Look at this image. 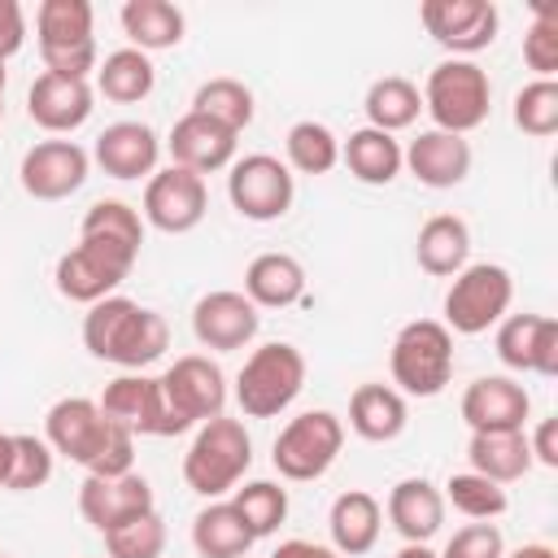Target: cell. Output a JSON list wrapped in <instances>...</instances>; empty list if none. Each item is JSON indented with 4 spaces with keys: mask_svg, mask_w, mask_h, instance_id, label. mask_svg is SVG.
I'll list each match as a JSON object with an SVG mask.
<instances>
[{
    "mask_svg": "<svg viewBox=\"0 0 558 558\" xmlns=\"http://www.w3.org/2000/svg\"><path fill=\"white\" fill-rule=\"evenodd\" d=\"M192 113H205V118H214V122H222L227 131L240 135V131L253 122L257 105H253V92H248L240 78L218 74V78H205V83L196 87V96H192Z\"/></svg>",
    "mask_w": 558,
    "mask_h": 558,
    "instance_id": "obj_37",
    "label": "cell"
},
{
    "mask_svg": "<svg viewBox=\"0 0 558 558\" xmlns=\"http://www.w3.org/2000/svg\"><path fill=\"white\" fill-rule=\"evenodd\" d=\"M466 471L493 480V484H514L532 471V449H527V432H471L466 440Z\"/></svg>",
    "mask_w": 558,
    "mask_h": 558,
    "instance_id": "obj_31",
    "label": "cell"
},
{
    "mask_svg": "<svg viewBox=\"0 0 558 558\" xmlns=\"http://www.w3.org/2000/svg\"><path fill=\"white\" fill-rule=\"evenodd\" d=\"M52 445L44 436H31V432H13V453H9V471L0 480V488L9 493H31V488H44L52 480Z\"/></svg>",
    "mask_w": 558,
    "mask_h": 558,
    "instance_id": "obj_40",
    "label": "cell"
},
{
    "mask_svg": "<svg viewBox=\"0 0 558 558\" xmlns=\"http://www.w3.org/2000/svg\"><path fill=\"white\" fill-rule=\"evenodd\" d=\"M305 388V353L288 340H270L253 349L235 375V405L244 418H275L283 414Z\"/></svg>",
    "mask_w": 558,
    "mask_h": 558,
    "instance_id": "obj_6",
    "label": "cell"
},
{
    "mask_svg": "<svg viewBox=\"0 0 558 558\" xmlns=\"http://www.w3.org/2000/svg\"><path fill=\"white\" fill-rule=\"evenodd\" d=\"M4 83H9V70H4V61H0V96H4Z\"/></svg>",
    "mask_w": 558,
    "mask_h": 558,
    "instance_id": "obj_52",
    "label": "cell"
},
{
    "mask_svg": "<svg viewBox=\"0 0 558 558\" xmlns=\"http://www.w3.org/2000/svg\"><path fill=\"white\" fill-rule=\"evenodd\" d=\"M231 506L240 510V519L253 532V541H262V536H275L283 527V519H288V488H279L275 480H248V484H235Z\"/></svg>",
    "mask_w": 558,
    "mask_h": 558,
    "instance_id": "obj_39",
    "label": "cell"
},
{
    "mask_svg": "<svg viewBox=\"0 0 558 558\" xmlns=\"http://www.w3.org/2000/svg\"><path fill=\"white\" fill-rule=\"evenodd\" d=\"M514 126L532 140H549L558 131V83L554 78H532L527 87L514 92Z\"/></svg>",
    "mask_w": 558,
    "mask_h": 558,
    "instance_id": "obj_43",
    "label": "cell"
},
{
    "mask_svg": "<svg viewBox=\"0 0 558 558\" xmlns=\"http://www.w3.org/2000/svg\"><path fill=\"white\" fill-rule=\"evenodd\" d=\"M96 109V87L87 78H61V74H35L31 92H26V113L35 126H44L48 135H70L78 131Z\"/></svg>",
    "mask_w": 558,
    "mask_h": 558,
    "instance_id": "obj_21",
    "label": "cell"
},
{
    "mask_svg": "<svg viewBox=\"0 0 558 558\" xmlns=\"http://www.w3.org/2000/svg\"><path fill=\"white\" fill-rule=\"evenodd\" d=\"M414 257H418V266L427 275L453 279L466 266V257H471V227H466V218H458V214H432L418 227Z\"/></svg>",
    "mask_w": 558,
    "mask_h": 558,
    "instance_id": "obj_30",
    "label": "cell"
},
{
    "mask_svg": "<svg viewBox=\"0 0 558 558\" xmlns=\"http://www.w3.org/2000/svg\"><path fill=\"white\" fill-rule=\"evenodd\" d=\"M131 48L140 52H161V48H179L183 44V31H187V17L179 4L170 0H126L122 13H118Z\"/></svg>",
    "mask_w": 558,
    "mask_h": 558,
    "instance_id": "obj_32",
    "label": "cell"
},
{
    "mask_svg": "<svg viewBox=\"0 0 558 558\" xmlns=\"http://www.w3.org/2000/svg\"><path fill=\"white\" fill-rule=\"evenodd\" d=\"M257 327H262V310L235 288H214L192 305V336L214 353L244 349L257 336Z\"/></svg>",
    "mask_w": 558,
    "mask_h": 558,
    "instance_id": "obj_17",
    "label": "cell"
},
{
    "mask_svg": "<svg viewBox=\"0 0 558 558\" xmlns=\"http://www.w3.org/2000/svg\"><path fill=\"white\" fill-rule=\"evenodd\" d=\"M423 31L453 57H475L497 39L501 13L493 0H423L418 4Z\"/></svg>",
    "mask_w": 558,
    "mask_h": 558,
    "instance_id": "obj_14",
    "label": "cell"
},
{
    "mask_svg": "<svg viewBox=\"0 0 558 558\" xmlns=\"http://www.w3.org/2000/svg\"><path fill=\"white\" fill-rule=\"evenodd\" d=\"M157 379H161L166 405H170V414L179 418L183 432H192V427H201V423H209L227 410V375L205 353L174 357Z\"/></svg>",
    "mask_w": 558,
    "mask_h": 558,
    "instance_id": "obj_11",
    "label": "cell"
},
{
    "mask_svg": "<svg viewBox=\"0 0 558 558\" xmlns=\"http://www.w3.org/2000/svg\"><path fill=\"white\" fill-rule=\"evenodd\" d=\"M392 388L401 397H440L453 379V331L436 318H414L388 349Z\"/></svg>",
    "mask_w": 558,
    "mask_h": 558,
    "instance_id": "obj_5",
    "label": "cell"
},
{
    "mask_svg": "<svg viewBox=\"0 0 558 558\" xmlns=\"http://www.w3.org/2000/svg\"><path fill=\"white\" fill-rule=\"evenodd\" d=\"M270 558H340L331 545H314V541H301V536H292V541H279L275 549H270Z\"/></svg>",
    "mask_w": 558,
    "mask_h": 558,
    "instance_id": "obj_48",
    "label": "cell"
},
{
    "mask_svg": "<svg viewBox=\"0 0 558 558\" xmlns=\"http://www.w3.org/2000/svg\"><path fill=\"white\" fill-rule=\"evenodd\" d=\"M523 61H527V70H536V78L558 74V9L536 4V17L523 35Z\"/></svg>",
    "mask_w": 558,
    "mask_h": 558,
    "instance_id": "obj_44",
    "label": "cell"
},
{
    "mask_svg": "<svg viewBox=\"0 0 558 558\" xmlns=\"http://www.w3.org/2000/svg\"><path fill=\"white\" fill-rule=\"evenodd\" d=\"M148 510H157L153 506V484L140 471H126V475H87L78 484V514L100 536L113 532L118 523L135 519V514H148Z\"/></svg>",
    "mask_w": 558,
    "mask_h": 558,
    "instance_id": "obj_20",
    "label": "cell"
},
{
    "mask_svg": "<svg viewBox=\"0 0 558 558\" xmlns=\"http://www.w3.org/2000/svg\"><path fill=\"white\" fill-rule=\"evenodd\" d=\"M35 44L48 74L87 78L96 74V9L87 0H44L35 9Z\"/></svg>",
    "mask_w": 558,
    "mask_h": 558,
    "instance_id": "obj_3",
    "label": "cell"
},
{
    "mask_svg": "<svg viewBox=\"0 0 558 558\" xmlns=\"http://www.w3.org/2000/svg\"><path fill=\"white\" fill-rule=\"evenodd\" d=\"M462 423L471 432H523L532 397L514 375H480L462 392Z\"/></svg>",
    "mask_w": 558,
    "mask_h": 558,
    "instance_id": "obj_19",
    "label": "cell"
},
{
    "mask_svg": "<svg viewBox=\"0 0 558 558\" xmlns=\"http://www.w3.org/2000/svg\"><path fill=\"white\" fill-rule=\"evenodd\" d=\"M26 44V13L17 0H0V61H9Z\"/></svg>",
    "mask_w": 558,
    "mask_h": 558,
    "instance_id": "obj_46",
    "label": "cell"
},
{
    "mask_svg": "<svg viewBox=\"0 0 558 558\" xmlns=\"http://www.w3.org/2000/svg\"><path fill=\"white\" fill-rule=\"evenodd\" d=\"M96 405H100V414L109 423H118L131 436H183L179 418L166 405V392H161V379L157 375L122 371L118 379L105 384V392H100Z\"/></svg>",
    "mask_w": 558,
    "mask_h": 558,
    "instance_id": "obj_12",
    "label": "cell"
},
{
    "mask_svg": "<svg viewBox=\"0 0 558 558\" xmlns=\"http://www.w3.org/2000/svg\"><path fill=\"white\" fill-rule=\"evenodd\" d=\"M392 558H436V549L432 545H401Z\"/></svg>",
    "mask_w": 558,
    "mask_h": 558,
    "instance_id": "obj_50",
    "label": "cell"
},
{
    "mask_svg": "<svg viewBox=\"0 0 558 558\" xmlns=\"http://www.w3.org/2000/svg\"><path fill=\"white\" fill-rule=\"evenodd\" d=\"M410 423V405L392 384H357L349 397V427L371 440V445H388L405 432Z\"/></svg>",
    "mask_w": 558,
    "mask_h": 558,
    "instance_id": "obj_27",
    "label": "cell"
},
{
    "mask_svg": "<svg viewBox=\"0 0 558 558\" xmlns=\"http://www.w3.org/2000/svg\"><path fill=\"white\" fill-rule=\"evenodd\" d=\"M87 170H92L87 148L57 135V140H39L22 153L17 179H22V192L35 201H65L87 183Z\"/></svg>",
    "mask_w": 558,
    "mask_h": 558,
    "instance_id": "obj_16",
    "label": "cell"
},
{
    "mask_svg": "<svg viewBox=\"0 0 558 558\" xmlns=\"http://www.w3.org/2000/svg\"><path fill=\"white\" fill-rule=\"evenodd\" d=\"M501 558H558V549L545 545V541H532V545H519V549H510V554H501Z\"/></svg>",
    "mask_w": 558,
    "mask_h": 558,
    "instance_id": "obj_49",
    "label": "cell"
},
{
    "mask_svg": "<svg viewBox=\"0 0 558 558\" xmlns=\"http://www.w3.org/2000/svg\"><path fill=\"white\" fill-rule=\"evenodd\" d=\"M244 296L257 310H288L305 296V266L292 253H257L244 266Z\"/></svg>",
    "mask_w": 558,
    "mask_h": 558,
    "instance_id": "obj_28",
    "label": "cell"
},
{
    "mask_svg": "<svg viewBox=\"0 0 558 558\" xmlns=\"http://www.w3.org/2000/svg\"><path fill=\"white\" fill-rule=\"evenodd\" d=\"M105 554L109 558H161L166 554V519L157 510L135 514L105 532Z\"/></svg>",
    "mask_w": 558,
    "mask_h": 558,
    "instance_id": "obj_42",
    "label": "cell"
},
{
    "mask_svg": "<svg viewBox=\"0 0 558 558\" xmlns=\"http://www.w3.org/2000/svg\"><path fill=\"white\" fill-rule=\"evenodd\" d=\"M9 453H13V432H0V480L9 471Z\"/></svg>",
    "mask_w": 558,
    "mask_h": 558,
    "instance_id": "obj_51",
    "label": "cell"
},
{
    "mask_svg": "<svg viewBox=\"0 0 558 558\" xmlns=\"http://www.w3.org/2000/svg\"><path fill=\"white\" fill-rule=\"evenodd\" d=\"M327 532H331V549L340 558H362L375 549L379 532H384V506L375 493L366 488H349L331 501L327 510Z\"/></svg>",
    "mask_w": 558,
    "mask_h": 558,
    "instance_id": "obj_26",
    "label": "cell"
},
{
    "mask_svg": "<svg viewBox=\"0 0 558 558\" xmlns=\"http://www.w3.org/2000/svg\"><path fill=\"white\" fill-rule=\"evenodd\" d=\"M235 144H240L235 131H227L222 122H214L205 113H192V109L166 135L170 166H183V170H192L201 179L214 174V170H227L235 161Z\"/></svg>",
    "mask_w": 558,
    "mask_h": 558,
    "instance_id": "obj_22",
    "label": "cell"
},
{
    "mask_svg": "<svg viewBox=\"0 0 558 558\" xmlns=\"http://www.w3.org/2000/svg\"><path fill=\"white\" fill-rule=\"evenodd\" d=\"M113 432H118V423H109L92 397H61L44 414V440L52 445V453H61L65 462H74L83 471H96Z\"/></svg>",
    "mask_w": 558,
    "mask_h": 558,
    "instance_id": "obj_13",
    "label": "cell"
},
{
    "mask_svg": "<svg viewBox=\"0 0 558 558\" xmlns=\"http://www.w3.org/2000/svg\"><path fill=\"white\" fill-rule=\"evenodd\" d=\"M283 153H288V170L296 174H331L340 166V140L327 122H314V118H301L288 126L283 135Z\"/></svg>",
    "mask_w": 558,
    "mask_h": 558,
    "instance_id": "obj_36",
    "label": "cell"
},
{
    "mask_svg": "<svg viewBox=\"0 0 558 558\" xmlns=\"http://www.w3.org/2000/svg\"><path fill=\"white\" fill-rule=\"evenodd\" d=\"M440 497H445V506H453V510L466 514L471 523H493V519H501V514L510 510L506 488L493 484V480H484V475H475V471H453V475L445 480Z\"/></svg>",
    "mask_w": 558,
    "mask_h": 558,
    "instance_id": "obj_38",
    "label": "cell"
},
{
    "mask_svg": "<svg viewBox=\"0 0 558 558\" xmlns=\"http://www.w3.org/2000/svg\"><path fill=\"white\" fill-rule=\"evenodd\" d=\"M0 558H9V554H0Z\"/></svg>",
    "mask_w": 558,
    "mask_h": 558,
    "instance_id": "obj_54",
    "label": "cell"
},
{
    "mask_svg": "<svg viewBox=\"0 0 558 558\" xmlns=\"http://www.w3.org/2000/svg\"><path fill=\"white\" fill-rule=\"evenodd\" d=\"M78 235L118 240V244H126V248L140 253V244H144V214H140L135 205H126V201H96V205L83 214Z\"/></svg>",
    "mask_w": 558,
    "mask_h": 558,
    "instance_id": "obj_41",
    "label": "cell"
},
{
    "mask_svg": "<svg viewBox=\"0 0 558 558\" xmlns=\"http://www.w3.org/2000/svg\"><path fill=\"white\" fill-rule=\"evenodd\" d=\"M388 523L397 527V536L405 545H427L440 527H445V497L432 480L423 475H410V480H397L392 493H388Z\"/></svg>",
    "mask_w": 558,
    "mask_h": 558,
    "instance_id": "obj_25",
    "label": "cell"
},
{
    "mask_svg": "<svg viewBox=\"0 0 558 558\" xmlns=\"http://www.w3.org/2000/svg\"><path fill=\"white\" fill-rule=\"evenodd\" d=\"M501 554H506V536L497 523H466L445 541L436 558H501Z\"/></svg>",
    "mask_w": 558,
    "mask_h": 558,
    "instance_id": "obj_45",
    "label": "cell"
},
{
    "mask_svg": "<svg viewBox=\"0 0 558 558\" xmlns=\"http://www.w3.org/2000/svg\"><path fill=\"white\" fill-rule=\"evenodd\" d=\"M135 248L118 244V240H100V235H78L74 248H65L52 266V283L65 301L78 305H96L105 296H113L122 288V279L135 266Z\"/></svg>",
    "mask_w": 558,
    "mask_h": 558,
    "instance_id": "obj_7",
    "label": "cell"
},
{
    "mask_svg": "<svg viewBox=\"0 0 558 558\" xmlns=\"http://www.w3.org/2000/svg\"><path fill=\"white\" fill-rule=\"evenodd\" d=\"M227 196H231V209L240 218H248V222H275L296 201V174L279 157H270V153H248V157L231 161Z\"/></svg>",
    "mask_w": 558,
    "mask_h": 558,
    "instance_id": "obj_10",
    "label": "cell"
},
{
    "mask_svg": "<svg viewBox=\"0 0 558 558\" xmlns=\"http://www.w3.org/2000/svg\"><path fill=\"white\" fill-rule=\"evenodd\" d=\"M192 549L201 558H244L253 549V532L231 501H209L192 519Z\"/></svg>",
    "mask_w": 558,
    "mask_h": 558,
    "instance_id": "obj_33",
    "label": "cell"
},
{
    "mask_svg": "<svg viewBox=\"0 0 558 558\" xmlns=\"http://www.w3.org/2000/svg\"><path fill=\"white\" fill-rule=\"evenodd\" d=\"M497 357L519 375H558V323L549 314H506L497 323Z\"/></svg>",
    "mask_w": 558,
    "mask_h": 558,
    "instance_id": "obj_18",
    "label": "cell"
},
{
    "mask_svg": "<svg viewBox=\"0 0 558 558\" xmlns=\"http://www.w3.org/2000/svg\"><path fill=\"white\" fill-rule=\"evenodd\" d=\"M153 87H157V70H153L148 52H140L131 44L118 48V52H109L96 65V92L105 100H113V105H140Z\"/></svg>",
    "mask_w": 558,
    "mask_h": 558,
    "instance_id": "obj_34",
    "label": "cell"
},
{
    "mask_svg": "<svg viewBox=\"0 0 558 558\" xmlns=\"http://www.w3.org/2000/svg\"><path fill=\"white\" fill-rule=\"evenodd\" d=\"M253 466V436L240 418H209L196 427L187 453H183V484L205 497L218 501L222 493H235V484L244 480V471Z\"/></svg>",
    "mask_w": 558,
    "mask_h": 558,
    "instance_id": "obj_2",
    "label": "cell"
},
{
    "mask_svg": "<svg viewBox=\"0 0 558 558\" xmlns=\"http://www.w3.org/2000/svg\"><path fill=\"white\" fill-rule=\"evenodd\" d=\"M340 161L357 183L388 187L401 174V140L375 126H357L349 131V140H340Z\"/></svg>",
    "mask_w": 558,
    "mask_h": 558,
    "instance_id": "obj_29",
    "label": "cell"
},
{
    "mask_svg": "<svg viewBox=\"0 0 558 558\" xmlns=\"http://www.w3.org/2000/svg\"><path fill=\"white\" fill-rule=\"evenodd\" d=\"M418 96H423V109L432 113L436 131H449V135H466V131L484 126L493 113L488 70L466 57H445L440 65H432Z\"/></svg>",
    "mask_w": 558,
    "mask_h": 558,
    "instance_id": "obj_4",
    "label": "cell"
},
{
    "mask_svg": "<svg viewBox=\"0 0 558 558\" xmlns=\"http://www.w3.org/2000/svg\"><path fill=\"white\" fill-rule=\"evenodd\" d=\"M83 344L96 362H109L122 371H144L170 349V323L157 310L113 292V296L87 305Z\"/></svg>",
    "mask_w": 558,
    "mask_h": 558,
    "instance_id": "obj_1",
    "label": "cell"
},
{
    "mask_svg": "<svg viewBox=\"0 0 558 558\" xmlns=\"http://www.w3.org/2000/svg\"><path fill=\"white\" fill-rule=\"evenodd\" d=\"M0 122H4V96H0Z\"/></svg>",
    "mask_w": 558,
    "mask_h": 558,
    "instance_id": "obj_53",
    "label": "cell"
},
{
    "mask_svg": "<svg viewBox=\"0 0 558 558\" xmlns=\"http://www.w3.org/2000/svg\"><path fill=\"white\" fill-rule=\"evenodd\" d=\"M514 301V279L497 262H466L445 292V327L458 336H480L506 318Z\"/></svg>",
    "mask_w": 558,
    "mask_h": 558,
    "instance_id": "obj_9",
    "label": "cell"
},
{
    "mask_svg": "<svg viewBox=\"0 0 558 558\" xmlns=\"http://www.w3.org/2000/svg\"><path fill=\"white\" fill-rule=\"evenodd\" d=\"M362 113H366V126L397 135V131H405V126L418 122V113H423V96H418V87H414L410 78H401V74H384V78H375V83L366 87Z\"/></svg>",
    "mask_w": 558,
    "mask_h": 558,
    "instance_id": "obj_35",
    "label": "cell"
},
{
    "mask_svg": "<svg viewBox=\"0 0 558 558\" xmlns=\"http://www.w3.org/2000/svg\"><path fill=\"white\" fill-rule=\"evenodd\" d=\"M401 170H410L423 187H458L471 174V144L466 135H449V131H418L410 140V148H401Z\"/></svg>",
    "mask_w": 558,
    "mask_h": 558,
    "instance_id": "obj_24",
    "label": "cell"
},
{
    "mask_svg": "<svg viewBox=\"0 0 558 558\" xmlns=\"http://www.w3.org/2000/svg\"><path fill=\"white\" fill-rule=\"evenodd\" d=\"M340 449H344V418H336L331 410H305L283 423V432L275 436L270 462L283 480L310 484L336 466Z\"/></svg>",
    "mask_w": 558,
    "mask_h": 558,
    "instance_id": "obj_8",
    "label": "cell"
},
{
    "mask_svg": "<svg viewBox=\"0 0 558 558\" xmlns=\"http://www.w3.org/2000/svg\"><path fill=\"white\" fill-rule=\"evenodd\" d=\"M527 449H532V462L554 471L558 466V418H541L527 436Z\"/></svg>",
    "mask_w": 558,
    "mask_h": 558,
    "instance_id": "obj_47",
    "label": "cell"
},
{
    "mask_svg": "<svg viewBox=\"0 0 558 558\" xmlns=\"http://www.w3.org/2000/svg\"><path fill=\"white\" fill-rule=\"evenodd\" d=\"M209 209V187L183 166H166L144 183V222L166 235H187Z\"/></svg>",
    "mask_w": 558,
    "mask_h": 558,
    "instance_id": "obj_15",
    "label": "cell"
},
{
    "mask_svg": "<svg viewBox=\"0 0 558 558\" xmlns=\"http://www.w3.org/2000/svg\"><path fill=\"white\" fill-rule=\"evenodd\" d=\"M92 157L96 166L109 174V179H153L157 174V157H161V140L148 122H135V118H122V122H109L96 144H92Z\"/></svg>",
    "mask_w": 558,
    "mask_h": 558,
    "instance_id": "obj_23",
    "label": "cell"
}]
</instances>
